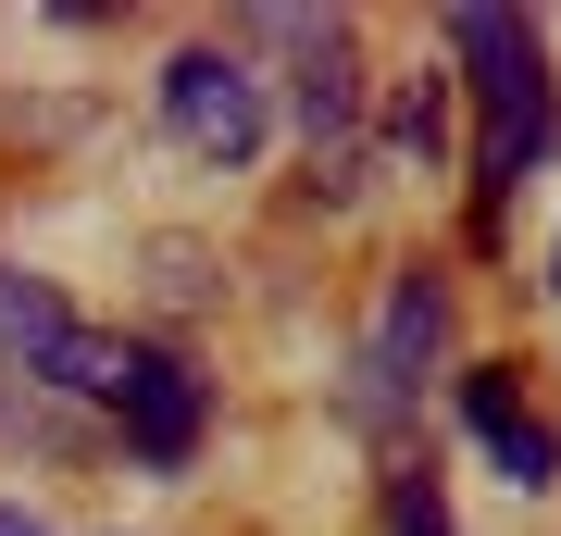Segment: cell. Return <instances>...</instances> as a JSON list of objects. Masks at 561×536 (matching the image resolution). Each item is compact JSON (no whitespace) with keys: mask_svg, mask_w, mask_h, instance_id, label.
Listing matches in <instances>:
<instances>
[{"mask_svg":"<svg viewBox=\"0 0 561 536\" xmlns=\"http://www.w3.org/2000/svg\"><path fill=\"white\" fill-rule=\"evenodd\" d=\"M400 536H449V487L437 475H400Z\"/></svg>","mask_w":561,"mask_h":536,"instance_id":"cell-9","label":"cell"},{"mask_svg":"<svg viewBox=\"0 0 561 536\" xmlns=\"http://www.w3.org/2000/svg\"><path fill=\"white\" fill-rule=\"evenodd\" d=\"M113 412H125V449H138L150 475H187V461H201L213 399H201V375H187L175 350H113Z\"/></svg>","mask_w":561,"mask_h":536,"instance_id":"cell-3","label":"cell"},{"mask_svg":"<svg viewBox=\"0 0 561 536\" xmlns=\"http://www.w3.org/2000/svg\"><path fill=\"white\" fill-rule=\"evenodd\" d=\"M449 50L474 62V100H486V150H474V199L500 213L512 175L537 162L549 138V38L524 13H449Z\"/></svg>","mask_w":561,"mask_h":536,"instance_id":"cell-1","label":"cell"},{"mask_svg":"<svg viewBox=\"0 0 561 536\" xmlns=\"http://www.w3.org/2000/svg\"><path fill=\"white\" fill-rule=\"evenodd\" d=\"M262 38H287V50H300V125H312V150L324 138H350V113H362V38H350V25L337 13H262Z\"/></svg>","mask_w":561,"mask_h":536,"instance_id":"cell-6","label":"cell"},{"mask_svg":"<svg viewBox=\"0 0 561 536\" xmlns=\"http://www.w3.org/2000/svg\"><path fill=\"white\" fill-rule=\"evenodd\" d=\"M0 338H13L25 375H50V387H101V399H113V338H88V324L62 312L38 275H0Z\"/></svg>","mask_w":561,"mask_h":536,"instance_id":"cell-4","label":"cell"},{"mask_svg":"<svg viewBox=\"0 0 561 536\" xmlns=\"http://www.w3.org/2000/svg\"><path fill=\"white\" fill-rule=\"evenodd\" d=\"M162 113H175V138L201 150V162H250V150H262V125H275V113H262L250 50H213V38L162 62Z\"/></svg>","mask_w":561,"mask_h":536,"instance_id":"cell-2","label":"cell"},{"mask_svg":"<svg viewBox=\"0 0 561 536\" xmlns=\"http://www.w3.org/2000/svg\"><path fill=\"white\" fill-rule=\"evenodd\" d=\"M437 350H449V287L412 262V275L387 287V324H375V350H362V412H387V399H400V387H412Z\"/></svg>","mask_w":561,"mask_h":536,"instance_id":"cell-5","label":"cell"},{"mask_svg":"<svg viewBox=\"0 0 561 536\" xmlns=\"http://www.w3.org/2000/svg\"><path fill=\"white\" fill-rule=\"evenodd\" d=\"M387 138H400L412 162H437V138H449V88L424 76V88H400V113H387Z\"/></svg>","mask_w":561,"mask_h":536,"instance_id":"cell-8","label":"cell"},{"mask_svg":"<svg viewBox=\"0 0 561 536\" xmlns=\"http://www.w3.org/2000/svg\"><path fill=\"white\" fill-rule=\"evenodd\" d=\"M461 424L500 449V475H512L524 499H537V487H561V437H549L537 412H524V387L500 375V362H486V375H461Z\"/></svg>","mask_w":561,"mask_h":536,"instance_id":"cell-7","label":"cell"},{"mask_svg":"<svg viewBox=\"0 0 561 536\" xmlns=\"http://www.w3.org/2000/svg\"><path fill=\"white\" fill-rule=\"evenodd\" d=\"M0 536H50V524H25V512H13V499H0Z\"/></svg>","mask_w":561,"mask_h":536,"instance_id":"cell-10","label":"cell"},{"mask_svg":"<svg viewBox=\"0 0 561 536\" xmlns=\"http://www.w3.org/2000/svg\"><path fill=\"white\" fill-rule=\"evenodd\" d=\"M549 287H561V250H549Z\"/></svg>","mask_w":561,"mask_h":536,"instance_id":"cell-11","label":"cell"}]
</instances>
